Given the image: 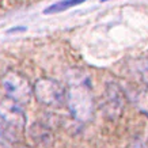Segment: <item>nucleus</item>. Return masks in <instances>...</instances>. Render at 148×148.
<instances>
[{
  "label": "nucleus",
  "mask_w": 148,
  "mask_h": 148,
  "mask_svg": "<svg viewBox=\"0 0 148 148\" xmlns=\"http://www.w3.org/2000/svg\"><path fill=\"white\" fill-rule=\"evenodd\" d=\"M68 83L69 88L65 95V102L69 112L77 121L88 122L94 116V99L90 77L83 71H76L69 75Z\"/></svg>",
  "instance_id": "f257e3e1"
},
{
  "label": "nucleus",
  "mask_w": 148,
  "mask_h": 148,
  "mask_svg": "<svg viewBox=\"0 0 148 148\" xmlns=\"http://www.w3.org/2000/svg\"><path fill=\"white\" fill-rule=\"evenodd\" d=\"M26 126V114L22 105L10 98L0 99V133L10 141L18 139Z\"/></svg>",
  "instance_id": "f03ea898"
},
{
  "label": "nucleus",
  "mask_w": 148,
  "mask_h": 148,
  "mask_svg": "<svg viewBox=\"0 0 148 148\" xmlns=\"http://www.w3.org/2000/svg\"><path fill=\"white\" fill-rule=\"evenodd\" d=\"M1 86L7 98L12 99L22 106L30 102L33 95V86L21 72L14 69L7 71L1 77Z\"/></svg>",
  "instance_id": "7ed1b4c3"
},
{
  "label": "nucleus",
  "mask_w": 148,
  "mask_h": 148,
  "mask_svg": "<svg viewBox=\"0 0 148 148\" xmlns=\"http://www.w3.org/2000/svg\"><path fill=\"white\" fill-rule=\"evenodd\" d=\"M33 94L41 105L48 108H61L65 105L67 91L57 80L41 77L33 86Z\"/></svg>",
  "instance_id": "20e7f679"
},
{
  "label": "nucleus",
  "mask_w": 148,
  "mask_h": 148,
  "mask_svg": "<svg viewBox=\"0 0 148 148\" xmlns=\"http://www.w3.org/2000/svg\"><path fill=\"white\" fill-rule=\"evenodd\" d=\"M106 106H108V114L112 118H116L122 108V95L121 88L116 83H109L106 88Z\"/></svg>",
  "instance_id": "39448f33"
},
{
  "label": "nucleus",
  "mask_w": 148,
  "mask_h": 148,
  "mask_svg": "<svg viewBox=\"0 0 148 148\" xmlns=\"http://www.w3.org/2000/svg\"><path fill=\"white\" fill-rule=\"evenodd\" d=\"M128 98L140 113L148 117V86L139 87L132 92H128Z\"/></svg>",
  "instance_id": "423d86ee"
},
{
  "label": "nucleus",
  "mask_w": 148,
  "mask_h": 148,
  "mask_svg": "<svg viewBox=\"0 0 148 148\" xmlns=\"http://www.w3.org/2000/svg\"><path fill=\"white\" fill-rule=\"evenodd\" d=\"M30 136L33 137V140L36 143H40L42 145H49L52 143V133L50 130H48L45 126L40 125V124H36L30 128Z\"/></svg>",
  "instance_id": "0eeeda50"
},
{
  "label": "nucleus",
  "mask_w": 148,
  "mask_h": 148,
  "mask_svg": "<svg viewBox=\"0 0 148 148\" xmlns=\"http://www.w3.org/2000/svg\"><path fill=\"white\" fill-rule=\"evenodd\" d=\"M86 0H60L54 4H50L48 8L44 10V14H57V12H63L65 10H69L72 7H76V5L84 3Z\"/></svg>",
  "instance_id": "6e6552de"
},
{
  "label": "nucleus",
  "mask_w": 148,
  "mask_h": 148,
  "mask_svg": "<svg viewBox=\"0 0 148 148\" xmlns=\"http://www.w3.org/2000/svg\"><path fill=\"white\" fill-rule=\"evenodd\" d=\"M135 71L139 73L140 79L148 86V58H141L135 63Z\"/></svg>",
  "instance_id": "1a4fd4ad"
},
{
  "label": "nucleus",
  "mask_w": 148,
  "mask_h": 148,
  "mask_svg": "<svg viewBox=\"0 0 148 148\" xmlns=\"http://www.w3.org/2000/svg\"><path fill=\"white\" fill-rule=\"evenodd\" d=\"M8 143H10V140L0 133V148H10Z\"/></svg>",
  "instance_id": "9d476101"
},
{
  "label": "nucleus",
  "mask_w": 148,
  "mask_h": 148,
  "mask_svg": "<svg viewBox=\"0 0 148 148\" xmlns=\"http://www.w3.org/2000/svg\"><path fill=\"white\" fill-rule=\"evenodd\" d=\"M22 148H29V147H22Z\"/></svg>",
  "instance_id": "9b49d317"
},
{
  "label": "nucleus",
  "mask_w": 148,
  "mask_h": 148,
  "mask_svg": "<svg viewBox=\"0 0 148 148\" xmlns=\"http://www.w3.org/2000/svg\"><path fill=\"white\" fill-rule=\"evenodd\" d=\"M103 1H105V0H103Z\"/></svg>",
  "instance_id": "f8f14e48"
}]
</instances>
